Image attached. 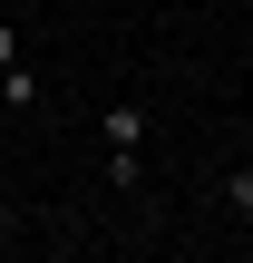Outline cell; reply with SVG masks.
<instances>
[{"instance_id":"cell-5","label":"cell","mask_w":253,"mask_h":263,"mask_svg":"<svg viewBox=\"0 0 253 263\" xmlns=\"http://www.w3.org/2000/svg\"><path fill=\"white\" fill-rule=\"evenodd\" d=\"M0 234H10V195H0Z\"/></svg>"},{"instance_id":"cell-3","label":"cell","mask_w":253,"mask_h":263,"mask_svg":"<svg viewBox=\"0 0 253 263\" xmlns=\"http://www.w3.org/2000/svg\"><path fill=\"white\" fill-rule=\"evenodd\" d=\"M224 205H234V215L253 224V166H234V176H224Z\"/></svg>"},{"instance_id":"cell-2","label":"cell","mask_w":253,"mask_h":263,"mask_svg":"<svg viewBox=\"0 0 253 263\" xmlns=\"http://www.w3.org/2000/svg\"><path fill=\"white\" fill-rule=\"evenodd\" d=\"M0 107H20V117L39 107V68H29V59H10V68H0Z\"/></svg>"},{"instance_id":"cell-1","label":"cell","mask_w":253,"mask_h":263,"mask_svg":"<svg viewBox=\"0 0 253 263\" xmlns=\"http://www.w3.org/2000/svg\"><path fill=\"white\" fill-rule=\"evenodd\" d=\"M98 146H107V156H146V107H137V98H107V107H98Z\"/></svg>"},{"instance_id":"cell-4","label":"cell","mask_w":253,"mask_h":263,"mask_svg":"<svg viewBox=\"0 0 253 263\" xmlns=\"http://www.w3.org/2000/svg\"><path fill=\"white\" fill-rule=\"evenodd\" d=\"M10 59H20V20H0V68H10Z\"/></svg>"}]
</instances>
